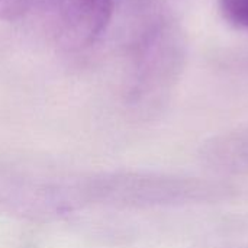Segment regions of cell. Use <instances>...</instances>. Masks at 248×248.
<instances>
[{
    "mask_svg": "<svg viewBox=\"0 0 248 248\" xmlns=\"http://www.w3.org/2000/svg\"><path fill=\"white\" fill-rule=\"evenodd\" d=\"M36 0H0V20L16 22L25 17Z\"/></svg>",
    "mask_w": 248,
    "mask_h": 248,
    "instance_id": "52a82bcc",
    "label": "cell"
},
{
    "mask_svg": "<svg viewBox=\"0 0 248 248\" xmlns=\"http://www.w3.org/2000/svg\"><path fill=\"white\" fill-rule=\"evenodd\" d=\"M235 187L224 180L155 171L86 174L89 206L154 209L208 205L228 201Z\"/></svg>",
    "mask_w": 248,
    "mask_h": 248,
    "instance_id": "6da1fadb",
    "label": "cell"
},
{
    "mask_svg": "<svg viewBox=\"0 0 248 248\" xmlns=\"http://www.w3.org/2000/svg\"><path fill=\"white\" fill-rule=\"evenodd\" d=\"M116 0H48L54 42L67 52L94 45L110 25Z\"/></svg>",
    "mask_w": 248,
    "mask_h": 248,
    "instance_id": "277c9868",
    "label": "cell"
},
{
    "mask_svg": "<svg viewBox=\"0 0 248 248\" xmlns=\"http://www.w3.org/2000/svg\"><path fill=\"white\" fill-rule=\"evenodd\" d=\"M199 158L218 174L248 176V124L205 141Z\"/></svg>",
    "mask_w": 248,
    "mask_h": 248,
    "instance_id": "5b68a950",
    "label": "cell"
},
{
    "mask_svg": "<svg viewBox=\"0 0 248 248\" xmlns=\"http://www.w3.org/2000/svg\"><path fill=\"white\" fill-rule=\"evenodd\" d=\"M241 248H248V247H241Z\"/></svg>",
    "mask_w": 248,
    "mask_h": 248,
    "instance_id": "ba28073f",
    "label": "cell"
},
{
    "mask_svg": "<svg viewBox=\"0 0 248 248\" xmlns=\"http://www.w3.org/2000/svg\"><path fill=\"white\" fill-rule=\"evenodd\" d=\"M217 4L228 25L248 31V0H217Z\"/></svg>",
    "mask_w": 248,
    "mask_h": 248,
    "instance_id": "8992f818",
    "label": "cell"
},
{
    "mask_svg": "<svg viewBox=\"0 0 248 248\" xmlns=\"http://www.w3.org/2000/svg\"><path fill=\"white\" fill-rule=\"evenodd\" d=\"M186 57L187 38L182 25L167 13L148 16L129 48L128 103L142 113L158 110L176 87Z\"/></svg>",
    "mask_w": 248,
    "mask_h": 248,
    "instance_id": "7a4b0ae2",
    "label": "cell"
},
{
    "mask_svg": "<svg viewBox=\"0 0 248 248\" xmlns=\"http://www.w3.org/2000/svg\"><path fill=\"white\" fill-rule=\"evenodd\" d=\"M86 174H68L0 160V214L52 222L87 208Z\"/></svg>",
    "mask_w": 248,
    "mask_h": 248,
    "instance_id": "3957f363",
    "label": "cell"
}]
</instances>
